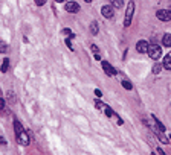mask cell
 Wrapping results in <instances>:
<instances>
[{
  "mask_svg": "<svg viewBox=\"0 0 171 155\" xmlns=\"http://www.w3.org/2000/svg\"><path fill=\"white\" fill-rule=\"evenodd\" d=\"M133 11H134V2H128V5H127V12H125V23H124L125 28H128L130 23H132Z\"/></svg>",
  "mask_w": 171,
  "mask_h": 155,
  "instance_id": "6da1fadb",
  "label": "cell"
},
{
  "mask_svg": "<svg viewBox=\"0 0 171 155\" xmlns=\"http://www.w3.org/2000/svg\"><path fill=\"white\" fill-rule=\"evenodd\" d=\"M148 55L151 56L153 59H159L160 55H162V49H160L159 46H156V44H151V46L148 47Z\"/></svg>",
  "mask_w": 171,
  "mask_h": 155,
  "instance_id": "7a4b0ae2",
  "label": "cell"
},
{
  "mask_svg": "<svg viewBox=\"0 0 171 155\" xmlns=\"http://www.w3.org/2000/svg\"><path fill=\"white\" fill-rule=\"evenodd\" d=\"M156 17L159 20H162V21H168V20H171V11H168V9H159L156 12Z\"/></svg>",
  "mask_w": 171,
  "mask_h": 155,
  "instance_id": "3957f363",
  "label": "cell"
},
{
  "mask_svg": "<svg viewBox=\"0 0 171 155\" xmlns=\"http://www.w3.org/2000/svg\"><path fill=\"white\" fill-rule=\"evenodd\" d=\"M148 43L145 41V40H141V41H137V44H136V50L139 52V53H147L148 52Z\"/></svg>",
  "mask_w": 171,
  "mask_h": 155,
  "instance_id": "277c9868",
  "label": "cell"
},
{
  "mask_svg": "<svg viewBox=\"0 0 171 155\" xmlns=\"http://www.w3.org/2000/svg\"><path fill=\"white\" fill-rule=\"evenodd\" d=\"M66 11L70 12V14H75V12L79 11V5L76 2H67L66 3Z\"/></svg>",
  "mask_w": 171,
  "mask_h": 155,
  "instance_id": "5b68a950",
  "label": "cell"
},
{
  "mask_svg": "<svg viewBox=\"0 0 171 155\" xmlns=\"http://www.w3.org/2000/svg\"><path fill=\"white\" fill-rule=\"evenodd\" d=\"M101 14H102L106 18H112V17H113V14H115L113 8H112V6H109V5H106V6H102V8H101Z\"/></svg>",
  "mask_w": 171,
  "mask_h": 155,
  "instance_id": "8992f818",
  "label": "cell"
},
{
  "mask_svg": "<svg viewBox=\"0 0 171 155\" xmlns=\"http://www.w3.org/2000/svg\"><path fill=\"white\" fill-rule=\"evenodd\" d=\"M17 138H19L20 144H23V146H28V144H29V136H28L25 131H21L20 134H17Z\"/></svg>",
  "mask_w": 171,
  "mask_h": 155,
  "instance_id": "52a82bcc",
  "label": "cell"
},
{
  "mask_svg": "<svg viewBox=\"0 0 171 155\" xmlns=\"http://www.w3.org/2000/svg\"><path fill=\"white\" fill-rule=\"evenodd\" d=\"M102 69H104V71H106L109 76H113V75H116V70H115L113 67H112V66L107 62V61H104V62H102Z\"/></svg>",
  "mask_w": 171,
  "mask_h": 155,
  "instance_id": "ba28073f",
  "label": "cell"
},
{
  "mask_svg": "<svg viewBox=\"0 0 171 155\" xmlns=\"http://www.w3.org/2000/svg\"><path fill=\"white\" fill-rule=\"evenodd\" d=\"M162 44L165 47H171V34H165L162 38Z\"/></svg>",
  "mask_w": 171,
  "mask_h": 155,
  "instance_id": "9c48e42d",
  "label": "cell"
},
{
  "mask_svg": "<svg viewBox=\"0 0 171 155\" xmlns=\"http://www.w3.org/2000/svg\"><path fill=\"white\" fill-rule=\"evenodd\" d=\"M164 67L167 70H171V53L164 58Z\"/></svg>",
  "mask_w": 171,
  "mask_h": 155,
  "instance_id": "30bf717a",
  "label": "cell"
},
{
  "mask_svg": "<svg viewBox=\"0 0 171 155\" xmlns=\"http://www.w3.org/2000/svg\"><path fill=\"white\" fill-rule=\"evenodd\" d=\"M98 29H99V28H98V23H96V21H92V24H90V32L93 35H96L98 34Z\"/></svg>",
  "mask_w": 171,
  "mask_h": 155,
  "instance_id": "8fae6325",
  "label": "cell"
},
{
  "mask_svg": "<svg viewBox=\"0 0 171 155\" xmlns=\"http://www.w3.org/2000/svg\"><path fill=\"white\" fill-rule=\"evenodd\" d=\"M14 128H16V134H20V132L23 131V126L20 125L19 120H14Z\"/></svg>",
  "mask_w": 171,
  "mask_h": 155,
  "instance_id": "7c38bea8",
  "label": "cell"
},
{
  "mask_svg": "<svg viewBox=\"0 0 171 155\" xmlns=\"http://www.w3.org/2000/svg\"><path fill=\"white\" fill-rule=\"evenodd\" d=\"M8 66H9V59L5 58V59H3V64H2V71H3V73L8 71Z\"/></svg>",
  "mask_w": 171,
  "mask_h": 155,
  "instance_id": "4fadbf2b",
  "label": "cell"
},
{
  "mask_svg": "<svg viewBox=\"0 0 171 155\" xmlns=\"http://www.w3.org/2000/svg\"><path fill=\"white\" fill-rule=\"evenodd\" d=\"M112 2V5H113V8H122V0H110Z\"/></svg>",
  "mask_w": 171,
  "mask_h": 155,
  "instance_id": "5bb4252c",
  "label": "cell"
},
{
  "mask_svg": "<svg viewBox=\"0 0 171 155\" xmlns=\"http://www.w3.org/2000/svg\"><path fill=\"white\" fill-rule=\"evenodd\" d=\"M160 70H162V66H160V64H154V66H153V73H154V75L160 73Z\"/></svg>",
  "mask_w": 171,
  "mask_h": 155,
  "instance_id": "9a60e30c",
  "label": "cell"
},
{
  "mask_svg": "<svg viewBox=\"0 0 171 155\" xmlns=\"http://www.w3.org/2000/svg\"><path fill=\"white\" fill-rule=\"evenodd\" d=\"M121 82H122V87H124V88H127V90H132V84H130L127 79H122Z\"/></svg>",
  "mask_w": 171,
  "mask_h": 155,
  "instance_id": "2e32d148",
  "label": "cell"
},
{
  "mask_svg": "<svg viewBox=\"0 0 171 155\" xmlns=\"http://www.w3.org/2000/svg\"><path fill=\"white\" fill-rule=\"evenodd\" d=\"M0 110H2L3 113H8V111H6V105H5V101H3L2 97H0Z\"/></svg>",
  "mask_w": 171,
  "mask_h": 155,
  "instance_id": "e0dca14e",
  "label": "cell"
},
{
  "mask_svg": "<svg viewBox=\"0 0 171 155\" xmlns=\"http://www.w3.org/2000/svg\"><path fill=\"white\" fill-rule=\"evenodd\" d=\"M95 105H96V108H99V110H106V105L102 102H99V101H96Z\"/></svg>",
  "mask_w": 171,
  "mask_h": 155,
  "instance_id": "ac0fdd59",
  "label": "cell"
},
{
  "mask_svg": "<svg viewBox=\"0 0 171 155\" xmlns=\"http://www.w3.org/2000/svg\"><path fill=\"white\" fill-rule=\"evenodd\" d=\"M35 3H37L38 6H41V5H44V3H46V0H35Z\"/></svg>",
  "mask_w": 171,
  "mask_h": 155,
  "instance_id": "d6986e66",
  "label": "cell"
},
{
  "mask_svg": "<svg viewBox=\"0 0 171 155\" xmlns=\"http://www.w3.org/2000/svg\"><path fill=\"white\" fill-rule=\"evenodd\" d=\"M6 50V46H5V44H2V43H0V52H5Z\"/></svg>",
  "mask_w": 171,
  "mask_h": 155,
  "instance_id": "ffe728a7",
  "label": "cell"
},
{
  "mask_svg": "<svg viewBox=\"0 0 171 155\" xmlns=\"http://www.w3.org/2000/svg\"><path fill=\"white\" fill-rule=\"evenodd\" d=\"M63 32H64V34H66V35H69V37H70V35H72V32H70V29H64V31H63Z\"/></svg>",
  "mask_w": 171,
  "mask_h": 155,
  "instance_id": "44dd1931",
  "label": "cell"
},
{
  "mask_svg": "<svg viewBox=\"0 0 171 155\" xmlns=\"http://www.w3.org/2000/svg\"><path fill=\"white\" fill-rule=\"evenodd\" d=\"M66 44H67V46H69V49H74V47H72V44H70V40H69V38H67V40H66Z\"/></svg>",
  "mask_w": 171,
  "mask_h": 155,
  "instance_id": "7402d4cb",
  "label": "cell"
},
{
  "mask_svg": "<svg viewBox=\"0 0 171 155\" xmlns=\"http://www.w3.org/2000/svg\"><path fill=\"white\" fill-rule=\"evenodd\" d=\"M95 94L98 96V97H101V96H102V93H101L99 90H95Z\"/></svg>",
  "mask_w": 171,
  "mask_h": 155,
  "instance_id": "603a6c76",
  "label": "cell"
},
{
  "mask_svg": "<svg viewBox=\"0 0 171 155\" xmlns=\"http://www.w3.org/2000/svg\"><path fill=\"white\" fill-rule=\"evenodd\" d=\"M92 50L95 52V55H96V53H99V52H98V47H96L95 44H93V46H92Z\"/></svg>",
  "mask_w": 171,
  "mask_h": 155,
  "instance_id": "cb8c5ba5",
  "label": "cell"
},
{
  "mask_svg": "<svg viewBox=\"0 0 171 155\" xmlns=\"http://www.w3.org/2000/svg\"><path fill=\"white\" fill-rule=\"evenodd\" d=\"M0 144H6V141H5V138L0 137Z\"/></svg>",
  "mask_w": 171,
  "mask_h": 155,
  "instance_id": "d4e9b609",
  "label": "cell"
},
{
  "mask_svg": "<svg viewBox=\"0 0 171 155\" xmlns=\"http://www.w3.org/2000/svg\"><path fill=\"white\" fill-rule=\"evenodd\" d=\"M84 2H86V3H90V2H92V0H84Z\"/></svg>",
  "mask_w": 171,
  "mask_h": 155,
  "instance_id": "484cf974",
  "label": "cell"
},
{
  "mask_svg": "<svg viewBox=\"0 0 171 155\" xmlns=\"http://www.w3.org/2000/svg\"><path fill=\"white\" fill-rule=\"evenodd\" d=\"M55 2H63V0H55Z\"/></svg>",
  "mask_w": 171,
  "mask_h": 155,
  "instance_id": "4316f807",
  "label": "cell"
},
{
  "mask_svg": "<svg viewBox=\"0 0 171 155\" xmlns=\"http://www.w3.org/2000/svg\"><path fill=\"white\" fill-rule=\"evenodd\" d=\"M170 140H171V136H170Z\"/></svg>",
  "mask_w": 171,
  "mask_h": 155,
  "instance_id": "83f0119b",
  "label": "cell"
}]
</instances>
